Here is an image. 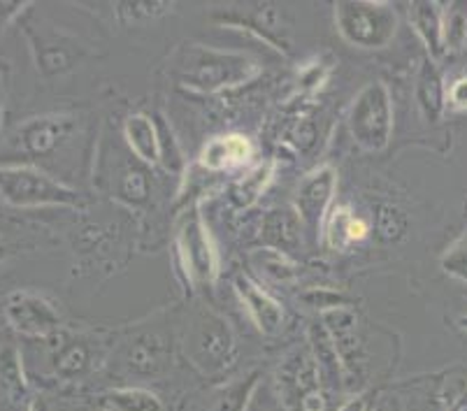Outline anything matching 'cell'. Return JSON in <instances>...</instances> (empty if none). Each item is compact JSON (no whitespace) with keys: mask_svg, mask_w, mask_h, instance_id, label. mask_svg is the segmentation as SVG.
Listing matches in <instances>:
<instances>
[{"mask_svg":"<svg viewBox=\"0 0 467 411\" xmlns=\"http://www.w3.org/2000/svg\"><path fill=\"white\" fill-rule=\"evenodd\" d=\"M372 228H375L377 237L386 244H398L402 237L410 231V219L405 211L398 205L390 202H381L372 210Z\"/></svg>","mask_w":467,"mask_h":411,"instance_id":"cb8c5ba5","label":"cell"},{"mask_svg":"<svg viewBox=\"0 0 467 411\" xmlns=\"http://www.w3.org/2000/svg\"><path fill=\"white\" fill-rule=\"evenodd\" d=\"M447 108L451 112H467V72L447 84Z\"/></svg>","mask_w":467,"mask_h":411,"instance_id":"836d02e7","label":"cell"},{"mask_svg":"<svg viewBox=\"0 0 467 411\" xmlns=\"http://www.w3.org/2000/svg\"><path fill=\"white\" fill-rule=\"evenodd\" d=\"M0 396L10 406H28L33 400L24 360L12 342L0 344Z\"/></svg>","mask_w":467,"mask_h":411,"instance_id":"2e32d148","label":"cell"},{"mask_svg":"<svg viewBox=\"0 0 467 411\" xmlns=\"http://www.w3.org/2000/svg\"><path fill=\"white\" fill-rule=\"evenodd\" d=\"M172 12V3L163 0H135V3H117V16L124 24H144Z\"/></svg>","mask_w":467,"mask_h":411,"instance_id":"83f0119b","label":"cell"},{"mask_svg":"<svg viewBox=\"0 0 467 411\" xmlns=\"http://www.w3.org/2000/svg\"><path fill=\"white\" fill-rule=\"evenodd\" d=\"M326 391L324 372L309 346H296L282 358L275 370V396L286 411H300L307 396Z\"/></svg>","mask_w":467,"mask_h":411,"instance_id":"52a82bcc","label":"cell"},{"mask_svg":"<svg viewBox=\"0 0 467 411\" xmlns=\"http://www.w3.org/2000/svg\"><path fill=\"white\" fill-rule=\"evenodd\" d=\"M26 411H49V409H47V405H45V400H42V397H33L31 405L26 406Z\"/></svg>","mask_w":467,"mask_h":411,"instance_id":"d590c367","label":"cell"},{"mask_svg":"<svg viewBox=\"0 0 467 411\" xmlns=\"http://www.w3.org/2000/svg\"><path fill=\"white\" fill-rule=\"evenodd\" d=\"M184 351L191 365L202 376H223L235 370L240 360V342L221 313L212 309H198L186 325Z\"/></svg>","mask_w":467,"mask_h":411,"instance_id":"7a4b0ae2","label":"cell"},{"mask_svg":"<svg viewBox=\"0 0 467 411\" xmlns=\"http://www.w3.org/2000/svg\"><path fill=\"white\" fill-rule=\"evenodd\" d=\"M3 319L21 337L28 340H47L61 330L63 319L58 309L49 298H45L31 288H19L12 291L5 298L3 307Z\"/></svg>","mask_w":467,"mask_h":411,"instance_id":"ba28073f","label":"cell"},{"mask_svg":"<svg viewBox=\"0 0 467 411\" xmlns=\"http://www.w3.org/2000/svg\"><path fill=\"white\" fill-rule=\"evenodd\" d=\"M441 36L447 52H458L467 46V3L441 5Z\"/></svg>","mask_w":467,"mask_h":411,"instance_id":"484cf974","label":"cell"},{"mask_svg":"<svg viewBox=\"0 0 467 411\" xmlns=\"http://www.w3.org/2000/svg\"><path fill=\"white\" fill-rule=\"evenodd\" d=\"M335 26L349 45L384 49L398 33V12L389 3H337Z\"/></svg>","mask_w":467,"mask_h":411,"instance_id":"5b68a950","label":"cell"},{"mask_svg":"<svg viewBox=\"0 0 467 411\" xmlns=\"http://www.w3.org/2000/svg\"><path fill=\"white\" fill-rule=\"evenodd\" d=\"M410 19L416 33L426 42L432 61H440L444 49V36H441V3H414L410 10Z\"/></svg>","mask_w":467,"mask_h":411,"instance_id":"ffe728a7","label":"cell"},{"mask_svg":"<svg viewBox=\"0 0 467 411\" xmlns=\"http://www.w3.org/2000/svg\"><path fill=\"white\" fill-rule=\"evenodd\" d=\"M335 189H337V172L330 165H324V168L309 172L298 186L296 211H298L305 226L312 228L317 235L324 228L328 211L333 210Z\"/></svg>","mask_w":467,"mask_h":411,"instance_id":"30bf717a","label":"cell"},{"mask_svg":"<svg viewBox=\"0 0 467 411\" xmlns=\"http://www.w3.org/2000/svg\"><path fill=\"white\" fill-rule=\"evenodd\" d=\"M441 396L449 411H467V379L462 376L447 379L441 385Z\"/></svg>","mask_w":467,"mask_h":411,"instance_id":"d6a6232c","label":"cell"},{"mask_svg":"<svg viewBox=\"0 0 467 411\" xmlns=\"http://www.w3.org/2000/svg\"><path fill=\"white\" fill-rule=\"evenodd\" d=\"M54 376L61 381L87 379L96 370V351L87 340H67L54 354Z\"/></svg>","mask_w":467,"mask_h":411,"instance_id":"d6986e66","label":"cell"},{"mask_svg":"<svg viewBox=\"0 0 467 411\" xmlns=\"http://www.w3.org/2000/svg\"><path fill=\"white\" fill-rule=\"evenodd\" d=\"M109 411H165L163 400L142 385H114L100 397Z\"/></svg>","mask_w":467,"mask_h":411,"instance_id":"44dd1931","label":"cell"},{"mask_svg":"<svg viewBox=\"0 0 467 411\" xmlns=\"http://www.w3.org/2000/svg\"><path fill=\"white\" fill-rule=\"evenodd\" d=\"M444 381L416 379L402 388V411H449L444 396H441Z\"/></svg>","mask_w":467,"mask_h":411,"instance_id":"7402d4cb","label":"cell"},{"mask_svg":"<svg viewBox=\"0 0 467 411\" xmlns=\"http://www.w3.org/2000/svg\"><path fill=\"white\" fill-rule=\"evenodd\" d=\"M124 138L130 151L144 165H161V135L156 117L144 112L130 114L124 121Z\"/></svg>","mask_w":467,"mask_h":411,"instance_id":"ac0fdd59","label":"cell"},{"mask_svg":"<svg viewBox=\"0 0 467 411\" xmlns=\"http://www.w3.org/2000/svg\"><path fill=\"white\" fill-rule=\"evenodd\" d=\"M303 219L298 216L296 207L293 210H273L263 216L261 237L267 249L288 256V252L300 247L303 241Z\"/></svg>","mask_w":467,"mask_h":411,"instance_id":"9a60e30c","label":"cell"},{"mask_svg":"<svg viewBox=\"0 0 467 411\" xmlns=\"http://www.w3.org/2000/svg\"><path fill=\"white\" fill-rule=\"evenodd\" d=\"M349 133L368 154H379L393 135V100L384 82H372L358 91L349 109Z\"/></svg>","mask_w":467,"mask_h":411,"instance_id":"277c9868","label":"cell"},{"mask_svg":"<svg viewBox=\"0 0 467 411\" xmlns=\"http://www.w3.org/2000/svg\"><path fill=\"white\" fill-rule=\"evenodd\" d=\"M254 258H261V262H258V270L263 272V277L273 279V282H288V279L296 277V262L288 261V256H284V253L275 252V249H267L263 247L261 252L252 253Z\"/></svg>","mask_w":467,"mask_h":411,"instance_id":"f546056e","label":"cell"},{"mask_svg":"<svg viewBox=\"0 0 467 411\" xmlns=\"http://www.w3.org/2000/svg\"><path fill=\"white\" fill-rule=\"evenodd\" d=\"M368 232H370L368 221L356 214L349 205H333V210L326 216L324 228H321L326 244L335 252H344L354 241H363Z\"/></svg>","mask_w":467,"mask_h":411,"instance_id":"e0dca14e","label":"cell"},{"mask_svg":"<svg viewBox=\"0 0 467 411\" xmlns=\"http://www.w3.org/2000/svg\"><path fill=\"white\" fill-rule=\"evenodd\" d=\"M375 397H372V391H358L354 396H349L342 405L335 411H375Z\"/></svg>","mask_w":467,"mask_h":411,"instance_id":"e575fe53","label":"cell"},{"mask_svg":"<svg viewBox=\"0 0 467 411\" xmlns=\"http://www.w3.org/2000/svg\"><path fill=\"white\" fill-rule=\"evenodd\" d=\"M375 411H386V406H384V405H377Z\"/></svg>","mask_w":467,"mask_h":411,"instance_id":"f35d334b","label":"cell"},{"mask_svg":"<svg viewBox=\"0 0 467 411\" xmlns=\"http://www.w3.org/2000/svg\"><path fill=\"white\" fill-rule=\"evenodd\" d=\"M121 363L138 379H159L170 367V349L159 334H140L126 344Z\"/></svg>","mask_w":467,"mask_h":411,"instance_id":"7c38bea8","label":"cell"},{"mask_svg":"<svg viewBox=\"0 0 467 411\" xmlns=\"http://www.w3.org/2000/svg\"><path fill=\"white\" fill-rule=\"evenodd\" d=\"M156 124H159V135H161V165L170 172H182L184 168V156H182L180 142L172 135V128L165 121L161 114H156Z\"/></svg>","mask_w":467,"mask_h":411,"instance_id":"4dcf8cb0","label":"cell"},{"mask_svg":"<svg viewBox=\"0 0 467 411\" xmlns=\"http://www.w3.org/2000/svg\"><path fill=\"white\" fill-rule=\"evenodd\" d=\"M258 384H261V372H247L244 376H237L214 388L202 400L198 411H252Z\"/></svg>","mask_w":467,"mask_h":411,"instance_id":"5bb4252c","label":"cell"},{"mask_svg":"<svg viewBox=\"0 0 467 411\" xmlns=\"http://www.w3.org/2000/svg\"><path fill=\"white\" fill-rule=\"evenodd\" d=\"M7 252H10V249H7V244L3 240H0V261H5Z\"/></svg>","mask_w":467,"mask_h":411,"instance_id":"74e56055","label":"cell"},{"mask_svg":"<svg viewBox=\"0 0 467 411\" xmlns=\"http://www.w3.org/2000/svg\"><path fill=\"white\" fill-rule=\"evenodd\" d=\"M0 200L19 210L78 207L82 196L72 186L31 165H0Z\"/></svg>","mask_w":467,"mask_h":411,"instance_id":"3957f363","label":"cell"},{"mask_svg":"<svg viewBox=\"0 0 467 411\" xmlns=\"http://www.w3.org/2000/svg\"><path fill=\"white\" fill-rule=\"evenodd\" d=\"M416 96H419V105H421L423 114H428V118H437L447 108V87L441 84V77L432 67L423 70Z\"/></svg>","mask_w":467,"mask_h":411,"instance_id":"4316f807","label":"cell"},{"mask_svg":"<svg viewBox=\"0 0 467 411\" xmlns=\"http://www.w3.org/2000/svg\"><path fill=\"white\" fill-rule=\"evenodd\" d=\"M440 265L449 277L467 283V235L461 237L453 247H449L447 252H444Z\"/></svg>","mask_w":467,"mask_h":411,"instance_id":"1f68e13d","label":"cell"},{"mask_svg":"<svg viewBox=\"0 0 467 411\" xmlns=\"http://www.w3.org/2000/svg\"><path fill=\"white\" fill-rule=\"evenodd\" d=\"M456 324H458V328L465 330V333H467V313H461V316H458Z\"/></svg>","mask_w":467,"mask_h":411,"instance_id":"8d00e7d4","label":"cell"},{"mask_svg":"<svg viewBox=\"0 0 467 411\" xmlns=\"http://www.w3.org/2000/svg\"><path fill=\"white\" fill-rule=\"evenodd\" d=\"M273 177H275L273 163L258 165L256 170H252L249 175L242 177V180L231 189L233 205L240 207V210H247L249 205H254V202L265 193V189L270 186Z\"/></svg>","mask_w":467,"mask_h":411,"instance_id":"d4e9b609","label":"cell"},{"mask_svg":"<svg viewBox=\"0 0 467 411\" xmlns=\"http://www.w3.org/2000/svg\"><path fill=\"white\" fill-rule=\"evenodd\" d=\"M261 72L258 63L242 52L205 45L182 46L175 58L177 82L193 93H219L240 87Z\"/></svg>","mask_w":467,"mask_h":411,"instance_id":"6da1fadb","label":"cell"},{"mask_svg":"<svg viewBox=\"0 0 467 411\" xmlns=\"http://www.w3.org/2000/svg\"><path fill=\"white\" fill-rule=\"evenodd\" d=\"M72 40H42L37 42V67L45 77H54V75H61V72L70 70L75 66V61L79 58V49L70 45Z\"/></svg>","mask_w":467,"mask_h":411,"instance_id":"603a6c76","label":"cell"},{"mask_svg":"<svg viewBox=\"0 0 467 411\" xmlns=\"http://www.w3.org/2000/svg\"><path fill=\"white\" fill-rule=\"evenodd\" d=\"M177 258L184 268L186 279L193 283H214L221 270L219 249L212 232L207 231L198 207H191L177 226Z\"/></svg>","mask_w":467,"mask_h":411,"instance_id":"8992f818","label":"cell"},{"mask_svg":"<svg viewBox=\"0 0 467 411\" xmlns=\"http://www.w3.org/2000/svg\"><path fill=\"white\" fill-rule=\"evenodd\" d=\"M235 293L240 298L242 307L247 309L249 319L254 321L258 330L267 337H275L284 330V324H286V313H284V307L267 293L265 288L258 286V282L254 279L240 277L235 279Z\"/></svg>","mask_w":467,"mask_h":411,"instance_id":"8fae6325","label":"cell"},{"mask_svg":"<svg viewBox=\"0 0 467 411\" xmlns=\"http://www.w3.org/2000/svg\"><path fill=\"white\" fill-rule=\"evenodd\" d=\"M150 177L140 168H126L117 181V196L129 205H140L150 200Z\"/></svg>","mask_w":467,"mask_h":411,"instance_id":"f1b7e54d","label":"cell"},{"mask_svg":"<svg viewBox=\"0 0 467 411\" xmlns=\"http://www.w3.org/2000/svg\"><path fill=\"white\" fill-rule=\"evenodd\" d=\"M98 411H109V409H105V406H100V409H98Z\"/></svg>","mask_w":467,"mask_h":411,"instance_id":"ab89813d","label":"cell"},{"mask_svg":"<svg viewBox=\"0 0 467 411\" xmlns=\"http://www.w3.org/2000/svg\"><path fill=\"white\" fill-rule=\"evenodd\" d=\"M78 130L75 114H42L16 128V147L33 159L54 156Z\"/></svg>","mask_w":467,"mask_h":411,"instance_id":"9c48e42d","label":"cell"},{"mask_svg":"<svg viewBox=\"0 0 467 411\" xmlns=\"http://www.w3.org/2000/svg\"><path fill=\"white\" fill-rule=\"evenodd\" d=\"M254 159V144L247 135H216L201 149V165L210 172H231Z\"/></svg>","mask_w":467,"mask_h":411,"instance_id":"4fadbf2b","label":"cell"}]
</instances>
